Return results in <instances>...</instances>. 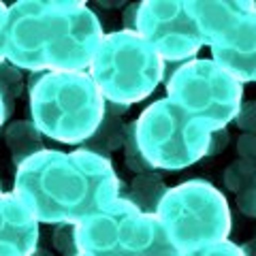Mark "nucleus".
<instances>
[{
    "label": "nucleus",
    "mask_w": 256,
    "mask_h": 256,
    "mask_svg": "<svg viewBox=\"0 0 256 256\" xmlns=\"http://www.w3.org/2000/svg\"><path fill=\"white\" fill-rule=\"evenodd\" d=\"M122 184L105 156L43 150L18 166L13 192L36 222L77 224L120 198Z\"/></svg>",
    "instance_id": "1"
},
{
    "label": "nucleus",
    "mask_w": 256,
    "mask_h": 256,
    "mask_svg": "<svg viewBox=\"0 0 256 256\" xmlns=\"http://www.w3.org/2000/svg\"><path fill=\"white\" fill-rule=\"evenodd\" d=\"M102 26L86 2L20 0L9 6L6 60L30 73H75L90 66Z\"/></svg>",
    "instance_id": "2"
},
{
    "label": "nucleus",
    "mask_w": 256,
    "mask_h": 256,
    "mask_svg": "<svg viewBox=\"0 0 256 256\" xmlns=\"http://www.w3.org/2000/svg\"><path fill=\"white\" fill-rule=\"evenodd\" d=\"M32 122L45 137L82 146L105 116V98L86 70L43 73L28 90Z\"/></svg>",
    "instance_id": "3"
},
{
    "label": "nucleus",
    "mask_w": 256,
    "mask_h": 256,
    "mask_svg": "<svg viewBox=\"0 0 256 256\" xmlns=\"http://www.w3.org/2000/svg\"><path fill=\"white\" fill-rule=\"evenodd\" d=\"M88 75L107 102L130 107L164 79V62L139 32L116 30L102 36Z\"/></svg>",
    "instance_id": "4"
},
{
    "label": "nucleus",
    "mask_w": 256,
    "mask_h": 256,
    "mask_svg": "<svg viewBox=\"0 0 256 256\" xmlns=\"http://www.w3.org/2000/svg\"><path fill=\"white\" fill-rule=\"evenodd\" d=\"M79 252L107 256H180L156 214H143L124 196L75 224Z\"/></svg>",
    "instance_id": "5"
},
{
    "label": "nucleus",
    "mask_w": 256,
    "mask_h": 256,
    "mask_svg": "<svg viewBox=\"0 0 256 256\" xmlns=\"http://www.w3.org/2000/svg\"><path fill=\"white\" fill-rule=\"evenodd\" d=\"M156 216L180 252L224 242L233 228L226 198L207 180H188L169 188Z\"/></svg>",
    "instance_id": "6"
},
{
    "label": "nucleus",
    "mask_w": 256,
    "mask_h": 256,
    "mask_svg": "<svg viewBox=\"0 0 256 256\" xmlns=\"http://www.w3.org/2000/svg\"><path fill=\"white\" fill-rule=\"evenodd\" d=\"M216 128L192 118L171 98H160L141 111L137 120V143L152 169L180 171L198 162Z\"/></svg>",
    "instance_id": "7"
},
{
    "label": "nucleus",
    "mask_w": 256,
    "mask_h": 256,
    "mask_svg": "<svg viewBox=\"0 0 256 256\" xmlns=\"http://www.w3.org/2000/svg\"><path fill=\"white\" fill-rule=\"evenodd\" d=\"M164 86L166 98L214 128H226L244 102V86L210 58L182 64Z\"/></svg>",
    "instance_id": "8"
},
{
    "label": "nucleus",
    "mask_w": 256,
    "mask_h": 256,
    "mask_svg": "<svg viewBox=\"0 0 256 256\" xmlns=\"http://www.w3.org/2000/svg\"><path fill=\"white\" fill-rule=\"evenodd\" d=\"M137 32L154 47L164 64H186L205 45L186 2L146 0L139 4Z\"/></svg>",
    "instance_id": "9"
},
{
    "label": "nucleus",
    "mask_w": 256,
    "mask_h": 256,
    "mask_svg": "<svg viewBox=\"0 0 256 256\" xmlns=\"http://www.w3.org/2000/svg\"><path fill=\"white\" fill-rule=\"evenodd\" d=\"M212 60L239 84L256 82V6L212 41Z\"/></svg>",
    "instance_id": "10"
},
{
    "label": "nucleus",
    "mask_w": 256,
    "mask_h": 256,
    "mask_svg": "<svg viewBox=\"0 0 256 256\" xmlns=\"http://www.w3.org/2000/svg\"><path fill=\"white\" fill-rule=\"evenodd\" d=\"M0 244H11L30 256L38 244V222L15 192H0Z\"/></svg>",
    "instance_id": "11"
},
{
    "label": "nucleus",
    "mask_w": 256,
    "mask_h": 256,
    "mask_svg": "<svg viewBox=\"0 0 256 256\" xmlns=\"http://www.w3.org/2000/svg\"><path fill=\"white\" fill-rule=\"evenodd\" d=\"M254 2L248 0H233V2H186V11L194 20L203 41L212 45L216 36H220L228 26L242 18L246 11H250Z\"/></svg>",
    "instance_id": "12"
},
{
    "label": "nucleus",
    "mask_w": 256,
    "mask_h": 256,
    "mask_svg": "<svg viewBox=\"0 0 256 256\" xmlns=\"http://www.w3.org/2000/svg\"><path fill=\"white\" fill-rule=\"evenodd\" d=\"M4 143L15 166L24 164L28 158L45 150L43 132L34 126L32 120H15L4 128Z\"/></svg>",
    "instance_id": "13"
},
{
    "label": "nucleus",
    "mask_w": 256,
    "mask_h": 256,
    "mask_svg": "<svg viewBox=\"0 0 256 256\" xmlns=\"http://www.w3.org/2000/svg\"><path fill=\"white\" fill-rule=\"evenodd\" d=\"M166 190L169 188H166L162 175L156 171H150V173L137 175V178L128 184L124 198L143 214H156L160 201L166 194Z\"/></svg>",
    "instance_id": "14"
},
{
    "label": "nucleus",
    "mask_w": 256,
    "mask_h": 256,
    "mask_svg": "<svg viewBox=\"0 0 256 256\" xmlns=\"http://www.w3.org/2000/svg\"><path fill=\"white\" fill-rule=\"evenodd\" d=\"M124 126H126V122H122V116H118L116 111H111L105 105V116H102L100 126L96 128V132L90 139L79 146V150H86V152H92V154L109 158V154H114L116 150L122 148Z\"/></svg>",
    "instance_id": "15"
},
{
    "label": "nucleus",
    "mask_w": 256,
    "mask_h": 256,
    "mask_svg": "<svg viewBox=\"0 0 256 256\" xmlns=\"http://www.w3.org/2000/svg\"><path fill=\"white\" fill-rule=\"evenodd\" d=\"M26 92V82L18 66H13L9 60L0 62V94L4 100V111L6 120L15 114V100Z\"/></svg>",
    "instance_id": "16"
},
{
    "label": "nucleus",
    "mask_w": 256,
    "mask_h": 256,
    "mask_svg": "<svg viewBox=\"0 0 256 256\" xmlns=\"http://www.w3.org/2000/svg\"><path fill=\"white\" fill-rule=\"evenodd\" d=\"M122 152H124V162H126L128 171H132L137 175L154 171L152 169V164L148 162L146 156H143L141 150H139V143H137V120H134V122H126V126H124Z\"/></svg>",
    "instance_id": "17"
},
{
    "label": "nucleus",
    "mask_w": 256,
    "mask_h": 256,
    "mask_svg": "<svg viewBox=\"0 0 256 256\" xmlns=\"http://www.w3.org/2000/svg\"><path fill=\"white\" fill-rule=\"evenodd\" d=\"M222 182H224V188L239 194L242 190L250 188L252 184H256V164L252 162H246V160H235L230 162L226 169L222 173Z\"/></svg>",
    "instance_id": "18"
},
{
    "label": "nucleus",
    "mask_w": 256,
    "mask_h": 256,
    "mask_svg": "<svg viewBox=\"0 0 256 256\" xmlns=\"http://www.w3.org/2000/svg\"><path fill=\"white\" fill-rule=\"evenodd\" d=\"M52 246L64 256H75L79 252L77 239H75V224H68V222L56 224L52 233Z\"/></svg>",
    "instance_id": "19"
},
{
    "label": "nucleus",
    "mask_w": 256,
    "mask_h": 256,
    "mask_svg": "<svg viewBox=\"0 0 256 256\" xmlns=\"http://www.w3.org/2000/svg\"><path fill=\"white\" fill-rule=\"evenodd\" d=\"M180 256H244V252L237 244L224 239V242H218V244H210V246L194 248V250H186Z\"/></svg>",
    "instance_id": "20"
},
{
    "label": "nucleus",
    "mask_w": 256,
    "mask_h": 256,
    "mask_svg": "<svg viewBox=\"0 0 256 256\" xmlns=\"http://www.w3.org/2000/svg\"><path fill=\"white\" fill-rule=\"evenodd\" d=\"M233 122L246 134H256V100H244Z\"/></svg>",
    "instance_id": "21"
},
{
    "label": "nucleus",
    "mask_w": 256,
    "mask_h": 256,
    "mask_svg": "<svg viewBox=\"0 0 256 256\" xmlns=\"http://www.w3.org/2000/svg\"><path fill=\"white\" fill-rule=\"evenodd\" d=\"M230 141V132L228 128H216V130H212L210 134V143H207V152L205 156H220L224 150H226Z\"/></svg>",
    "instance_id": "22"
},
{
    "label": "nucleus",
    "mask_w": 256,
    "mask_h": 256,
    "mask_svg": "<svg viewBox=\"0 0 256 256\" xmlns=\"http://www.w3.org/2000/svg\"><path fill=\"white\" fill-rule=\"evenodd\" d=\"M235 203L239 207V212L248 218H256V184H252L250 188L242 190L235 196Z\"/></svg>",
    "instance_id": "23"
},
{
    "label": "nucleus",
    "mask_w": 256,
    "mask_h": 256,
    "mask_svg": "<svg viewBox=\"0 0 256 256\" xmlns=\"http://www.w3.org/2000/svg\"><path fill=\"white\" fill-rule=\"evenodd\" d=\"M237 154L246 162L256 164V134H242L237 139Z\"/></svg>",
    "instance_id": "24"
},
{
    "label": "nucleus",
    "mask_w": 256,
    "mask_h": 256,
    "mask_svg": "<svg viewBox=\"0 0 256 256\" xmlns=\"http://www.w3.org/2000/svg\"><path fill=\"white\" fill-rule=\"evenodd\" d=\"M6 26H9V6L0 2V62L6 60Z\"/></svg>",
    "instance_id": "25"
},
{
    "label": "nucleus",
    "mask_w": 256,
    "mask_h": 256,
    "mask_svg": "<svg viewBox=\"0 0 256 256\" xmlns=\"http://www.w3.org/2000/svg\"><path fill=\"white\" fill-rule=\"evenodd\" d=\"M139 4H141V2H130V4H126V9L122 11V26H124V30H132V32H137Z\"/></svg>",
    "instance_id": "26"
},
{
    "label": "nucleus",
    "mask_w": 256,
    "mask_h": 256,
    "mask_svg": "<svg viewBox=\"0 0 256 256\" xmlns=\"http://www.w3.org/2000/svg\"><path fill=\"white\" fill-rule=\"evenodd\" d=\"M0 256H26V254L11 244H0Z\"/></svg>",
    "instance_id": "27"
},
{
    "label": "nucleus",
    "mask_w": 256,
    "mask_h": 256,
    "mask_svg": "<svg viewBox=\"0 0 256 256\" xmlns=\"http://www.w3.org/2000/svg\"><path fill=\"white\" fill-rule=\"evenodd\" d=\"M239 248H242L244 256H256V237H254V239H248V242L242 244Z\"/></svg>",
    "instance_id": "28"
},
{
    "label": "nucleus",
    "mask_w": 256,
    "mask_h": 256,
    "mask_svg": "<svg viewBox=\"0 0 256 256\" xmlns=\"http://www.w3.org/2000/svg\"><path fill=\"white\" fill-rule=\"evenodd\" d=\"M6 122V111H4V100H2V94H0V128L4 126Z\"/></svg>",
    "instance_id": "29"
},
{
    "label": "nucleus",
    "mask_w": 256,
    "mask_h": 256,
    "mask_svg": "<svg viewBox=\"0 0 256 256\" xmlns=\"http://www.w3.org/2000/svg\"><path fill=\"white\" fill-rule=\"evenodd\" d=\"M30 256H54L52 252H47V250H43V248H36L34 252H32Z\"/></svg>",
    "instance_id": "30"
},
{
    "label": "nucleus",
    "mask_w": 256,
    "mask_h": 256,
    "mask_svg": "<svg viewBox=\"0 0 256 256\" xmlns=\"http://www.w3.org/2000/svg\"><path fill=\"white\" fill-rule=\"evenodd\" d=\"M77 256H107V254H94V252H77Z\"/></svg>",
    "instance_id": "31"
},
{
    "label": "nucleus",
    "mask_w": 256,
    "mask_h": 256,
    "mask_svg": "<svg viewBox=\"0 0 256 256\" xmlns=\"http://www.w3.org/2000/svg\"><path fill=\"white\" fill-rule=\"evenodd\" d=\"M100 6H120V4H122V2H98Z\"/></svg>",
    "instance_id": "32"
},
{
    "label": "nucleus",
    "mask_w": 256,
    "mask_h": 256,
    "mask_svg": "<svg viewBox=\"0 0 256 256\" xmlns=\"http://www.w3.org/2000/svg\"><path fill=\"white\" fill-rule=\"evenodd\" d=\"M0 192H2V180H0Z\"/></svg>",
    "instance_id": "33"
},
{
    "label": "nucleus",
    "mask_w": 256,
    "mask_h": 256,
    "mask_svg": "<svg viewBox=\"0 0 256 256\" xmlns=\"http://www.w3.org/2000/svg\"><path fill=\"white\" fill-rule=\"evenodd\" d=\"M254 6H256V2H254Z\"/></svg>",
    "instance_id": "34"
}]
</instances>
